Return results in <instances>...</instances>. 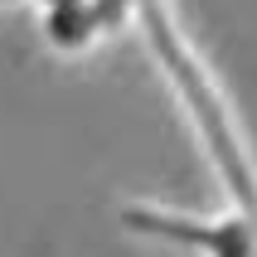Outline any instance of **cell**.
Instances as JSON below:
<instances>
[{
    "instance_id": "6da1fadb",
    "label": "cell",
    "mask_w": 257,
    "mask_h": 257,
    "mask_svg": "<svg viewBox=\"0 0 257 257\" xmlns=\"http://www.w3.org/2000/svg\"><path fill=\"white\" fill-rule=\"evenodd\" d=\"M121 223L131 233H146V238L204 247L209 257H257V218L247 214L228 218V223H194V218H175V214H160V209L131 204V209H121Z\"/></svg>"
},
{
    "instance_id": "7a4b0ae2",
    "label": "cell",
    "mask_w": 257,
    "mask_h": 257,
    "mask_svg": "<svg viewBox=\"0 0 257 257\" xmlns=\"http://www.w3.org/2000/svg\"><path fill=\"white\" fill-rule=\"evenodd\" d=\"M131 0H73V5H54L44 20V34L54 49H87L102 29L121 25Z\"/></svg>"
},
{
    "instance_id": "3957f363",
    "label": "cell",
    "mask_w": 257,
    "mask_h": 257,
    "mask_svg": "<svg viewBox=\"0 0 257 257\" xmlns=\"http://www.w3.org/2000/svg\"><path fill=\"white\" fill-rule=\"evenodd\" d=\"M44 5H49V10H54V5H73V0H44Z\"/></svg>"
}]
</instances>
